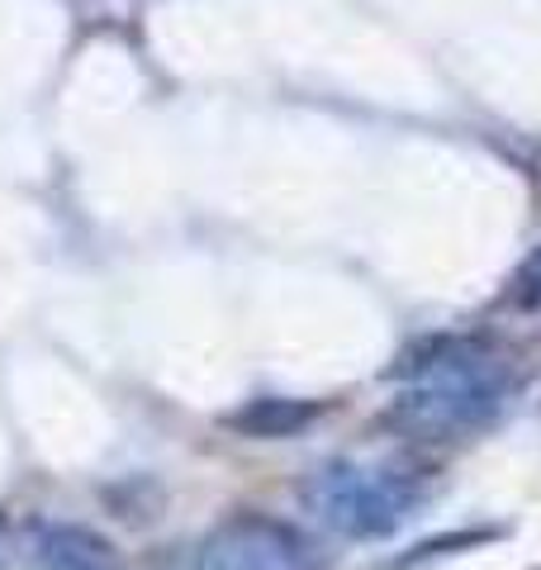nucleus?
<instances>
[{"label":"nucleus","mask_w":541,"mask_h":570,"mask_svg":"<svg viewBox=\"0 0 541 570\" xmlns=\"http://www.w3.org/2000/svg\"><path fill=\"white\" fill-rule=\"evenodd\" d=\"M509 366L480 343H437L404 366V385L394 395V423L419 438H461L490 423L509 400Z\"/></svg>","instance_id":"1"},{"label":"nucleus","mask_w":541,"mask_h":570,"mask_svg":"<svg viewBox=\"0 0 541 570\" xmlns=\"http://www.w3.org/2000/svg\"><path fill=\"white\" fill-rule=\"evenodd\" d=\"M423 504V485L394 466H361V461H328L304 480V509L342 538H385L413 519Z\"/></svg>","instance_id":"2"},{"label":"nucleus","mask_w":541,"mask_h":570,"mask_svg":"<svg viewBox=\"0 0 541 570\" xmlns=\"http://www.w3.org/2000/svg\"><path fill=\"white\" fill-rule=\"evenodd\" d=\"M195 570H318V551L291 523L238 513L200 542Z\"/></svg>","instance_id":"3"},{"label":"nucleus","mask_w":541,"mask_h":570,"mask_svg":"<svg viewBox=\"0 0 541 570\" xmlns=\"http://www.w3.org/2000/svg\"><path fill=\"white\" fill-rule=\"evenodd\" d=\"M33 566L39 570H119L115 547L77 523H43L33 532Z\"/></svg>","instance_id":"4"},{"label":"nucleus","mask_w":541,"mask_h":570,"mask_svg":"<svg viewBox=\"0 0 541 570\" xmlns=\"http://www.w3.org/2000/svg\"><path fill=\"white\" fill-rule=\"evenodd\" d=\"M518 305L522 309H541V253L518 272Z\"/></svg>","instance_id":"5"},{"label":"nucleus","mask_w":541,"mask_h":570,"mask_svg":"<svg viewBox=\"0 0 541 570\" xmlns=\"http://www.w3.org/2000/svg\"><path fill=\"white\" fill-rule=\"evenodd\" d=\"M0 570H6V528H0Z\"/></svg>","instance_id":"6"}]
</instances>
